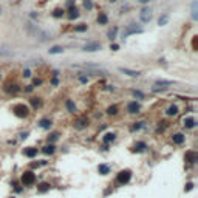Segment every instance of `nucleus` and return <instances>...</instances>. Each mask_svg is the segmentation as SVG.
Instances as JSON below:
<instances>
[{"label": "nucleus", "mask_w": 198, "mask_h": 198, "mask_svg": "<svg viewBox=\"0 0 198 198\" xmlns=\"http://www.w3.org/2000/svg\"><path fill=\"white\" fill-rule=\"evenodd\" d=\"M36 180H37V176H36V173H34L33 170H25V172L22 173V176H20L22 184H23V186H27V187L33 186V184L36 183Z\"/></svg>", "instance_id": "nucleus-1"}, {"label": "nucleus", "mask_w": 198, "mask_h": 198, "mask_svg": "<svg viewBox=\"0 0 198 198\" xmlns=\"http://www.w3.org/2000/svg\"><path fill=\"white\" fill-rule=\"evenodd\" d=\"M130 180H132V170H128V169L119 170L118 175H116V184H119V186L127 184Z\"/></svg>", "instance_id": "nucleus-2"}, {"label": "nucleus", "mask_w": 198, "mask_h": 198, "mask_svg": "<svg viewBox=\"0 0 198 198\" xmlns=\"http://www.w3.org/2000/svg\"><path fill=\"white\" fill-rule=\"evenodd\" d=\"M12 112H14V115H16L17 118H27V116L30 115V109H28L25 104H16V105L12 107Z\"/></svg>", "instance_id": "nucleus-3"}, {"label": "nucleus", "mask_w": 198, "mask_h": 198, "mask_svg": "<svg viewBox=\"0 0 198 198\" xmlns=\"http://www.w3.org/2000/svg\"><path fill=\"white\" fill-rule=\"evenodd\" d=\"M139 19H141V22H144V23L150 22V20H152V9H150V8H142L141 12H139Z\"/></svg>", "instance_id": "nucleus-4"}, {"label": "nucleus", "mask_w": 198, "mask_h": 198, "mask_svg": "<svg viewBox=\"0 0 198 198\" xmlns=\"http://www.w3.org/2000/svg\"><path fill=\"white\" fill-rule=\"evenodd\" d=\"M139 110H141V105L136 101H132V102L127 104V112L130 115H136V113H139Z\"/></svg>", "instance_id": "nucleus-5"}, {"label": "nucleus", "mask_w": 198, "mask_h": 198, "mask_svg": "<svg viewBox=\"0 0 198 198\" xmlns=\"http://www.w3.org/2000/svg\"><path fill=\"white\" fill-rule=\"evenodd\" d=\"M184 159L187 161V162H191V164H195L198 159V155L197 152H194V150H189V152H186V155H184Z\"/></svg>", "instance_id": "nucleus-6"}, {"label": "nucleus", "mask_w": 198, "mask_h": 198, "mask_svg": "<svg viewBox=\"0 0 198 198\" xmlns=\"http://www.w3.org/2000/svg\"><path fill=\"white\" fill-rule=\"evenodd\" d=\"M82 50H84V51H90V53H93V51L101 50V43H98V42H91V43H87Z\"/></svg>", "instance_id": "nucleus-7"}, {"label": "nucleus", "mask_w": 198, "mask_h": 198, "mask_svg": "<svg viewBox=\"0 0 198 198\" xmlns=\"http://www.w3.org/2000/svg\"><path fill=\"white\" fill-rule=\"evenodd\" d=\"M184 141H186V136H184L183 133H173V135H172V142H173V144L181 146Z\"/></svg>", "instance_id": "nucleus-8"}, {"label": "nucleus", "mask_w": 198, "mask_h": 198, "mask_svg": "<svg viewBox=\"0 0 198 198\" xmlns=\"http://www.w3.org/2000/svg\"><path fill=\"white\" fill-rule=\"evenodd\" d=\"M73 125H75L78 130H82V128H85V127L88 125V119H87V118H79V119H76Z\"/></svg>", "instance_id": "nucleus-9"}, {"label": "nucleus", "mask_w": 198, "mask_h": 198, "mask_svg": "<svg viewBox=\"0 0 198 198\" xmlns=\"http://www.w3.org/2000/svg\"><path fill=\"white\" fill-rule=\"evenodd\" d=\"M183 125H184L186 128H194V127L197 125V121H195V118L189 116V118H184V119H183Z\"/></svg>", "instance_id": "nucleus-10"}, {"label": "nucleus", "mask_w": 198, "mask_h": 198, "mask_svg": "<svg viewBox=\"0 0 198 198\" xmlns=\"http://www.w3.org/2000/svg\"><path fill=\"white\" fill-rule=\"evenodd\" d=\"M119 71L121 73H124V75H127V76H130V78H138L141 73L139 71H135V70H128V68H119Z\"/></svg>", "instance_id": "nucleus-11"}, {"label": "nucleus", "mask_w": 198, "mask_h": 198, "mask_svg": "<svg viewBox=\"0 0 198 198\" xmlns=\"http://www.w3.org/2000/svg\"><path fill=\"white\" fill-rule=\"evenodd\" d=\"M115 139H116V133H113V132L105 133V135H104V138H102V141H104L105 144H110V142H113Z\"/></svg>", "instance_id": "nucleus-12"}, {"label": "nucleus", "mask_w": 198, "mask_h": 198, "mask_svg": "<svg viewBox=\"0 0 198 198\" xmlns=\"http://www.w3.org/2000/svg\"><path fill=\"white\" fill-rule=\"evenodd\" d=\"M23 155L28 157V158H34V157H37V149H34V147H27V149L23 150Z\"/></svg>", "instance_id": "nucleus-13"}, {"label": "nucleus", "mask_w": 198, "mask_h": 198, "mask_svg": "<svg viewBox=\"0 0 198 198\" xmlns=\"http://www.w3.org/2000/svg\"><path fill=\"white\" fill-rule=\"evenodd\" d=\"M146 149H147V144H146V142H142V141H138V142L133 146V150H135V152H138V153L144 152Z\"/></svg>", "instance_id": "nucleus-14"}, {"label": "nucleus", "mask_w": 198, "mask_h": 198, "mask_svg": "<svg viewBox=\"0 0 198 198\" xmlns=\"http://www.w3.org/2000/svg\"><path fill=\"white\" fill-rule=\"evenodd\" d=\"M42 152L45 155H53L56 152V147H54V144H46L45 147H42Z\"/></svg>", "instance_id": "nucleus-15"}, {"label": "nucleus", "mask_w": 198, "mask_h": 198, "mask_svg": "<svg viewBox=\"0 0 198 198\" xmlns=\"http://www.w3.org/2000/svg\"><path fill=\"white\" fill-rule=\"evenodd\" d=\"M98 172L101 175H109L110 173V166L109 164H99L98 166Z\"/></svg>", "instance_id": "nucleus-16"}, {"label": "nucleus", "mask_w": 198, "mask_h": 198, "mask_svg": "<svg viewBox=\"0 0 198 198\" xmlns=\"http://www.w3.org/2000/svg\"><path fill=\"white\" fill-rule=\"evenodd\" d=\"M51 119H48V118H45V119H40L39 121V127L40 128H43V130H48L50 127H51Z\"/></svg>", "instance_id": "nucleus-17"}, {"label": "nucleus", "mask_w": 198, "mask_h": 198, "mask_svg": "<svg viewBox=\"0 0 198 198\" xmlns=\"http://www.w3.org/2000/svg\"><path fill=\"white\" fill-rule=\"evenodd\" d=\"M166 115L167 116H176L178 115V107L176 105H169L167 110H166Z\"/></svg>", "instance_id": "nucleus-18"}, {"label": "nucleus", "mask_w": 198, "mask_h": 198, "mask_svg": "<svg viewBox=\"0 0 198 198\" xmlns=\"http://www.w3.org/2000/svg\"><path fill=\"white\" fill-rule=\"evenodd\" d=\"M65 107H67V110L70 112V113H76V105H75V102L71 101V99H67V102H65Z\"/></svg>", "instance_id": "nucleus-19"}, {"label": "nucleus", "mask_w": 198, "mask_h": 198, "mask_svg": "<svg viewBox=\"0 0 198 198\" xmlns=\"http://www.w3.org/2000/svg\"><path fill=\"white\" fill-rule=\"evenodd\" d=\"M50 187H51V184H50V183H42V184L37 186V192H39V194H45V192H48V191H50Z\"/></svg>", "instance_id": "nucleus-20"}, {"label": "nucleus", "mask_w": 198, "mask_h": 198, "mask_svg": "<svg viewBox=\"0 0 198 198\" xmlns=\"http://www.w3.org/2000/svg\"><path fill=\"white\" fill-rule=\"evenodd\" d=\"M98 22H99L101 25H107V22H109V17H107L104 12H99V16H98Z\"/></svg>", "instance_id": "nucleus-21"}, {"label": "nucleus", "mask_w": 198, "mask_h": 198, "mask_svg": "<svg viewBox=\"0 0 198 198\" xmlns=\"http://www.w3.org/2000/svg\"><path fill=\"white\" fill-rule=\"evenodd\" d=\"M167 22H169V14H164V16H161V17L158 19V25H159V27L167 25Z\"/></svg>", "instance_id": "nucleus-22"}, {"label": "nucleus", "mask_w": 198, "mask_h": 198, "mask_svg": "<svg viewBox=\"0 0 198 198\" xmlns=\"http://www.w3.org/2000/svg\"><path fill=\"white\" fill-rule=\"evenodd\" d=\"M68 17L73 20V19H78L79 17V11H78V8H70V14H68Z\"/></svg>", "instance_id": "nucleus-23"}, {"label": "nucleus", "mask_w": 198, "mask_h": 198, "mask_svg": "<svg viewBox=\"0 0 198 198\" xmlns=\"http://www.w3.org/2000/svg\"><path fill=\"white\" fill-rule=\"evenodd\" d=\"M60 53H64V48H62V46H59V45H56V46L50 48V54H60Z\"/></svg>", "instance_id": "nucleus-24"}, {"label": "nucleus", "mask_w": 198, "mask_h": 198, "mask_svg": "<svg viewBox=\"0 0 198 198\" xmlns=\"http://www.w3.org/2000/svg\"><path fill=\"white\" fill-rule=\"evenodd\" d=\"M192 19H194V20L198 19V3L197 2L192 3Z\"/></svg>", "instance_id": "nucleus-25"}, {"label": "nucleus", "mask_w": 198, "mask_h": 198, "mask_svg": "<svg viewBox=\"0 0 198 198\" xmlns=\"http://www.w3.org/2000/svg\"><path fill=\"white\" fill-rule=\"evenodd\" d=\"M118 105H110L109 109H107V115H112V116H115V115H118Z\"/></svg>", "instance_id": "nucleus-26"}, {"label": "nucleus", "mask_w": 198, "mask_h": 198, "mask_svg": "<svg viewBox=\"0 0 198 198\" xmlns=\"http://www.w3.org/2000/svg\"><path fill=\"white\" fill-rule=\"evenodd\" d=\"M31 105H33L34 109H39L40 105H42V101H40V98H31Z\"/></svg>", "instance_id": "nucleus-27"}, {"label": "nucleus", "mask_w": 198, "mask_h": 198, "mask_svg": "<svg viewBox=\"0 0 198 198\" xmlns=\"http://www.w3.org/2000/svg\"><path fill=\"white\" fill-rule=\"evenodd\" d=\"M116 33H118V28H116V27H113V28L109 31V34H107V36H109V39L113 40L115 37H116Z\"/></svg>", "instance_id": "nucleus-28"}, {"label": "nucleus", "mask_w": 198, "mask_h": 198, "mask_svg": "<svg viewBox=\"0 0 198 198\" xmlns=\"http://www.w3.org/2000/svg\"><path fill=\"white\" fill-rule=\"evenodd\" d=\"M75 31L76 33H84V31H87V25H78V27H75Z\"/></svg>", "instance_id": "nucleus-29"}, {"label": "nucleus", "mask_w": 198, "mask_h": 198, "mask_svg": "<svg viewBox=\"0 0 198 198\" xmlns=\"http://www.w3.org/2000/svg\"><path fill=\"white\" fill-rule=\"evenodd\" d=\"M132 94H133L135 98H139V99H144V93H141V91H138V90H133V91H132Z\"/></svg>", "instance_id": "nucleus-30"}, {"label": "nucleus", "mask_w": 198, "mask_h": 198, "mask_svg": "<svg viewBox=\"0 0 198 198\" xmlns=\"http://www.w3.org/2000/svg\"><path fill=\"white\" fill-rule=\"evenodd\" d=\"M0 54H2V56H11L12 51H8V48L3 46V48H0Z\"/></svg>", "instance_id": "nucleus-31"}, {"label": "nucleus", "mask_w": 198, "mask_h": 198, "mask_svg": "<svg viewBox=\"0 0 198 198\" xmlns=\"http://www.w3.org/2000/svg\"><path fill=\"white\" fill-rule=\"evenodd\" d=\"M57 138H59V133H53V135L48 136V142H54Z\"/></svg>", "instance_id": "nucleus-32"}, {"label": "nucleus", "mask_w": 198, "mask_h": 198, "mask_svg": "<svg viewBox=\"0 0 198 198\" xmlns=\"http://www.w3.org/2000/svg\"><path fill=\"white\" fill-rule=\"evenodd\" d=\"M172 80H157V85H172Z\"/></svg>", "instance_id": "nucleus-33"}, {"label": "nucleus", "mask_w": 198, "mask_h": 198, "mask_svg": "<svg viewBox=\"0 0 198 198\" xmlns=\"http://www.w3.org/2000/svg\"><path fill=\"white\" fill-rule=\"evenodd\" d=\"M53 16H54V17H62V16H64V9H56V11L53 12Z\"/></svg>", "instance_id": "nucleus-34"}, {"label": "nucleus", "mask_w": 198, "mask_h": 198, "mask_svg": "<svg viewBox=\"0 0 198 198\" xmlns=\"http://www.w3.org/2000/svg\"><path fill=\"white\" fill-rule=\"evenodd\" d=\"M84 6H85L87 9H91V8H93V3H91V0H84Z\"/></svg>", "instance_id": "nucleus-35"}, {"label": "nucleus", "mask_w": 198, "mask_h": 198, "mask_svg": "<svg viewBox=\"0 0 198 198\" xmlns=\"http://www.w3.org/2000/svg\"><path fill=\"white\" fill-rule=\"evenodd\" d=\"M142 125H144V122H135V125L132 127V130H139Z\"/></svg>", "instance_id": "nucleus-36"}, {"label": "nucleus", "mask_w": 198, "mask_h": 198, "mask_svg": "<svg viewBox=\"0 0 198 198\" xmlns=\"http://www.w3.org/2000/svg\"><path fill=\"white\" fill-rule=\"evenodd\" d=\"M192 189H194V183H187L186 187H184V192H191Z\"/></svg>", "instance_id": "nucleus-37"}, {"label": "nucleus", "mask_w": 198, "mask_h": 198, "mask_svg": "<svg viewBox=\"0 0 198 198\" xmlns=\"http://www.w3.org/2000/svg\"><path fill=\"white\" fill-rule=\"evenodd\" d=\"M110 48H112L113 51H118V50H119V45H118V43H112V45H110Z\"/></svg>", "instance_id": "nucleus-38"}, {"label": "nucleus", "mask_w": 198, "mask_h": 198, "mask_svg": "<svg viewBox=\"0 0 198 198\" xmlns=\"http://www.w3.org/2000/svg\"><path fill=\"white\" fill-rule=\"evenodd\" d=\"M23 76H25V78H30V76H31V71H30L28 68H27V70H23Z\"/></svg>", "instance_id": "nucleus-39"}, {"label": "nucleus", "mask_w": 198, "mask_h": 198, "mask_svg": "<svg viewBox=\"0 0 198 198\" xmlns=\"http://www.w3.org/2000/svg\"><path fill=\"white\" fill-rule=\"evenodd\" d=\"M42 84V79H34V82H33V87L34 85H40Z\"/></svg>", "instance_id": "nucleus-40"}, {"label": "nucleus", "mask_w": 198, "mask_h": 198, "mask_svg": "<svg viewBox=\"0 0 198 198\" xmlns=\"http://www.w3.org/2000/svg\"><path fill=\"white\" fill-rule=\"evenodd\" d=\"M79 80H80V82H82V84H85V82L88 80V78H85V76H80V78H79Z\"/></svg>", "instance_id": "nucleus-41"}, {"label": "nucleus", "mask_w": 198, "mask_h": 198, "mask_svg": "<svg viewBox=\"0 0 198 198\" xmlns=\"http://www.w3.org/2000/svg\"><path fill=\"white\" fill-rule=\"evenodd\" d=\"M27 136H28V132H25V133H20V138H22V139H25Z\"/></svg>", "instance_id": "nucleus-42"}, {"label": "nucleus", "mask_w": 198, "mask_h": 198, "mask_svg": "<svg viewBox=\"0 0 198 198\" xmlns=\"http://www.w3.org/2000/svg\"><path fill=\"white\" fill-rule=\"evenodd\" d=\"M73 5H75V2H73V0H68V6L73 8Z\"/></svg>", "instance_id": "nucleus-43"}, {"label": "nucleus", "mask_w": 198, "mask_h": 198, "mask_svg": "<svg viewBox=\"0 0 198 198\" xmlns=\"http://www.w3.org/2000/svg\"><path fill=\"white\" fill-rule=\"evenodd\" d=\"M27 91H33V85H28L27 87Z\"/></svg>", "instance_id": "nucleus-44"}, {"label": "nucleus", "mask_w": 198, "mask_h": 198, "mask_svg": "<svg viewBox=\"0 0 198 198\" xmlns=\"http://www.w3.org/2000/svg\"><path fill=\"white\" fill-rule=\"evenodd\" d=\"M51 84H53V85H57V79H56V78H54V79L51 80Z\"/></svg>", "instance_id": "nucleus-45"}, {"label": "nucleus", "mask_w": 198, "mask_h": 198, "mask_svg": "<svg viewBox=\"0 0 198 198\" xmlns=\"http://www.w3.org/2000/svg\"><path fill=\"white\" fill-rule=\"evenodd\" d=\"M139 2H142V3H147V2H149V0H139Z\"/></svg>", "instance_id": "nucleus-46"}, {"label": "nucleus", "mask_w": 198, "mask_h": 198, "mask_svg": "<svg viewBox=\"0 0 198 198\" xmlns=\"http://www.w3.org/2000/svg\"><path fill=\"white\" fill-rule=\"evenodd\" d=\"M0 12H2V8H0Z\"/></svg>", "instance_id": "nucleus-47"}]
</instances>
